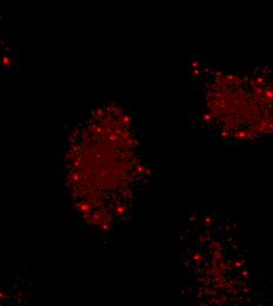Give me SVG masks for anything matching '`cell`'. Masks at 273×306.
Returning <instances> with one entry per match:
<instances>
[{
    "label": "cell",
    "instance_id": "6da1fadb",
    "mask_svg": "<svg viewBox=\"0 0 273 306\" xmlns=\"http://www.w3.org/2000/svg\"><path fill=\"white\" fill-rule=\"evenodd\" d=\"M259 74L238 77L219 73L205 85L222 100L204 94L199 113L212 118L207 124L214 135L229 143H252L268 133V84ZM198 114V113H197Z\"/></svg>",
    "mask_w": 273,
    "mask_h": 306
}]
</instances>
